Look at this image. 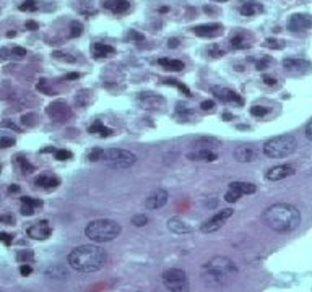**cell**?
<instances>
[{"mask_svg":"<svg viewBox=\"0 0 312 292\" xmlns=\"http://www.w3.org/2000/svg\"><path fill=\"white\" fill-rule=\"evenodd\" d=\"M237 275V266L231 258L224 255H216L210 258L208 262L202 266L200 276L202 281L208 288H221L228 284L232 278Z\"/></svg>","mask_w":312,"mask_h":292,"instance_id":"obj_1","label":"cell"},{"mask_svg":"<svg viewBox=\"0 0 312 292\" xmlns=\"http://www.w3.org/2000/svg\"><path fill=\"white\" fill-rule=\"evenodd\" d=\"M265 224L275 232H291L301 224V213L290 203H275L264 211Z\"/></svg>","mask_w":312,"mask_h":292,"instance_id":"obj_2","label":"cell"},{"mask_svg":"<svg viewBox=\"0 0 312 292\" xmlns=\"http://www.w3.org/2000/svg\"><path fill=\"white\" fill-rule=\"evenodd\" d=\"M67 262L75 271L95 273L104 268L107 262V253L100 245H80L69 253Z\"/></svg>","mask_w":312,"mask_h":292,"instance_id":"obj_3","label":"cell"},{"mask_svg":"<svg viewBox=\"0 0 312 292\" xmlns=\"http://www.w3.org/2000/svg\"><path fill=\"white\" fill-rule=\"evenodd\" d=\"M88 159L96 163V161H103L104 164L114 169H128L137 163V156L132 151L127 150H119V148H95L88 153Z\"/></svg>","mask_w":312,"mask_h":292,"instance_id":"obj_4","label":"cell"},{"mask_svg":"<svg viewBox=\"0 0 312 292\" xmlns=\"http://www.w3.org/2000/svg\"><path fill=\"white\" fill-rule=\"evenodd\" d=\"M122 227L117 221L112 219H95L85 227V235L95 244H104L119 237Z\"/></svg>","mask_w":312,"mask_h":292,"instance_id":"obj_5","label":"cell"},{"mask_svg":"<svg viewBox=\"0 0 312 292\" xmlns=\"http://www.w3.org/2000/svg\"><path fill=\"white\" fill-rule=\"evenodd\" d=\"M298 148V141L293 135H278L273 136V138L267 140L264 143V148L262 151L267 158L272 159H280V158H288L293 153L296 151Z\"/></svg>","mask_w":312,"mask_h":292,"instance_id":"obj_6","label":"cell"},{"mask_svg":"<svg viewBox=\"0 0 312 292\" xmlns=\"http://www.w3.org/2000/svg\"><path fill=\"white\" fill-rule=\"evenodd\" d=\"M163 286L169 292H189V279L184 270L181 268H169L163 273Z\"/></svg>","mask_w":312,"mask_h":292,"instance_id":"obj_7","label":"cell"},{"mask_svg":"<svg viewBox=\"0 0 312 292\" xmlns=\"http://www.w3.org/2000/svg\"><path fill=\"white\" fill-rule=\"evenodd\" d=\"M257 187L249 182H231L228 190L224 194V200L228 203H236L242 195H252L255 194Z\"/></svg>","mask_w":312,"mask_h":292,"instance_id":"obj_8","label":"cell"},{"mask_svg":"<svg viewBox=\"0 0 312 292\" xmlns=\"http://www.w3.org/2000/svg\"><path fill=\"white\" fill-rule=\"evenodd\" d=\"M232 213H234V209H231V208H224L221 211H218L216 214H213L210 219H207L204 224L200 226V231L204 234H211V232L219 231V229L224 226L226 219L232 216Z\"/></svg>","mask_w":312,"mask_h":292,"instance_id":"obj_9","label":"cell"},{"mask_svg":"<svg viewBox=\"0 0 312 292\" xmlns=\"http://www.w3.org/2000/svg\"><path fill=\"white\" fill-rule=\"evenodd\" d=\"M46 114L56 122H65L72 117V109L64 101H54L46 107Z\"/></svg>","mask_w":312,"mask_h":292,"instance_id":"obj_10","label":"cell"},{"mask_svg":"<svg viewBox=\"0 0 312 292\" xmlns=\"http://www.w3.org/2000/svg\"><path fill=\"white\" fill-rule=\"evenodd\" d=\"M168 192L164 190V189H156L155 192H151V194L146 196V200H145V208L146 209H151V211H155V209H160L163 208L164 204L168 203Z\"/></svg>","mask_w":312,"mask_h":292,"instance_id":"obj_11","label":"cell"},{"mask_svg":"<svg viewBox=\"0 0 312 292\" xmlns=\"http://www.w3.org/2000/svg\"><path fill=\"white\" fill-rule=\"evenodd\" d=\"M26 234H28V237H31L34 240H46L49 235L52 234V227L49 226L47 221H38V222H34L33 226L28 227Z\"/></svg>","mask_w":312,"mask_h":292,"instance_id":"obj_12","label":"cell"},{"mask_svg":"<svg viewBox=\"0 0 312 292\" xmlns=\"http://www.w3.org/2000/svg\"><path fill=\"white\" fill-rule=\"evenodd\" d=\"M295 174V167L288 166V164H281V166H275L270 171L265 174V179L268 182H280V180H285L291 177Z\"/></svg>","mask_w":312,"mask_h":292,"instance_id":"obj_13","label":"cell"},{"mask_svg":"<svg viewBox=\"0 0 312 292\" xmlns=\"http://www.w3.org/2000/svg\"><path fill=\"white\" fill-rule=\"evenodd\" d=\"M288 28L293 33H299V31H308L312 28V16L308 13H296L290 18Z\"/></svg>","mask_w":312,"mask_h":292,"instance_id":"obj_14","label":"cell"},{"mask_svg":"<svg viewBox=\"0 0 312 292\" xmlns=\"http://www.w3.org/2000/svg\"><path fill=\"white\" fill-rule=\"evenodd\" d=\"M192 33L200 38H216L223 33V26L219 23H208V24H200V26L192 28Z\"/></svg>","mask_w":312,"mask_h":292,"instance_id":"obj_15","label":"cell"},{"mask_svg":"<svg viewBox=\"0 0 312 292\" xmlns=\"http://www.w3.org/2000/svg\"><path fill=\"white\" fill-rule=\"evenodd\" d=\"M257 154H259V151L252 145H241L234 150V158L239 163H254L257 159Z\"/></svg>","mask_w":312,"mask_h":292,"instance_id":"obj_16","label":"cell"},{"mask_svg":"<svg viewBox=\"0 0 312 292\" xmlns=\"http://www.w3.org/2000/svg\"><path fill=\"white\" fill-rule=\"evenodd\" d=\"M283 67L285 70H288L291 73H306L311 70V64L304 59H295V57H288L283 60Z\"/></svg>","mask_w":312,"mask_h":292,"instance_id":"obj_17","label":"cell"},{"mask_svg":"<svg viewBox=\"0 0 312 292\" xmlns=\"http://www.w3.org/2000/svg\"><path fill=\"white\" fill-rule=\"evenodd\" d=\"M213 95L218 99H221L223 102H229V104H242V97L237 95L236 91L228 90V88H213Z\"/></svg>","mask_w":312,"mask_h":292,"instance_id":"obj_18","label":"cell"},{"mask_svg":"<svg viewBox=\"0 0 312 292\" xmlns=\"http://www.w3.org/2000/svg\"><path fill=\"white\" fill-rule=\"evenodd\" d=\"M138 101L142 102L145 109H158L164 104V99L158 95H153V93H142L138 96Z\"/></svg>","mask_w":312,"mask_h":292,"instance_id":"obj_19","label":"cell"},{"mask_svg":"<svg viewBox=\"0 0 312 292\" xmlns=\"http://www.w3.org/2000/svg\"><path fill=\"white\" fill-rule=\"evenodd\" d=\"M187 158L191 161H204V163H215V161L218 159V154L215 151L211 150H200V148H197L195 151L189 153Z\"/></svg>","mask_w":312,"mask_h":292,"instance_id":"obj_20","label":"cell"},{"mask_svg":"<svg viewBox=\"0 0 312 292\" xmlns=\"http://www.w3.org/2000/svg\"><path fill=\"white\" fill-rule=\"evenodd\" d=\"M104 8L112 11L114 15H122L128 11L130 8V3H128V0H106L104 2Z\"/></svg>","mask_w":312,"mask_h":292,"instance_id":"obj_21","label":"cell"},{"mask_svg":"<svg viewBox=\"0 0 312 292\" xmlns=\"http://www.w3.org/2000/svg\"><path fill=\"white\" fill-rule=\"evenodd\" d=\"M59 184H60V180L56 176H49V174H42V176L34 179V185H36V187L44 189V190L56 189Z\"/></svg>","mask_w":312,"mask_h":292,"instance_id":"obj_22","label":"cell"},{"mask_svg":"<svg viewBox=\"0 0 312 292\" xmlns=\"http://www.w3.org/2000/svg\"><path fill=\"white\" fill-rule=\"evenodd\" d=\"M168 227L173 231L174 234H189L192 232V227L187 224L186 221H182L181 217H171V219L168 221Z\"/></svg>","mask_w":312,"mask_h":292,"instance_id":"obj_23","label":"cell"},{"mask_svg":"<svg viewBox=\"0 0 312 292\" xmlns=\"http://www.w3.org/2000/svg\"><path fill=\"white\" fill-rule=\"evenodd\" d=\"M42 201L41 200H34L31 196H23L21 198V214L23 216H31L34 214L36 208H41Z\"/></svg>","mask_w":312,"mask_h":292,"instance_id":"obj_24","label":"cell"},{"mask_svg":"<svg viewBox=\"0 0 312 292\" xmlns=\"http://www.w3.org/2000/svg\"><path fill=\"white\" fill-rule=\"evenodd\" d=\"M91 52H93L95 59H106V57H111L114 54V47L103 44V42H95V44L91 46Z\"/></svg>","mask_w":312,"mask_h":292,"instance_id":"obj_25","label":"cell"},{"mask_svg":"<svg viewBox=\"0 0 312 292\" xmlns=\"http://www.w3.org/2000/svg\"><path fill=\"white\" fill-rule=\"evenodd\" d=\"M88 132L91 135H95V136H100V138H107V136H111L112 135V130L111 128H107L104 123H101L100 120H96L93 125H90L88 128Z\"/></svg>","mask_w":312,"mask_h":292,"instance_id":"obj_26","label":"cell"},{"mask_svg":"<svg viewBox=\"0 0 312 292\" xmlns=\"http://www.w3.org/2000/svg\"><path fill=\"white\" fill-rule=\"evenodd\" d=\"M239 11H241L242 16H254L257 13H262V11H264V7L257 2H244L241 5Z\"/></svg>","mask_w":312,"mask_h":292,"instance_id":"obj_27","label":"cell"},{"mask_svg":"<svg viewBox=\"0 0 312 292\" xmlns=\"http://www.w3.org/2000/svg\"><path fill=\"white\" fill-rule=\"evenodd\" d=\"M158 64L166 68V70H171V72H181V70H184V62L176 60V59H160V62H158Z\"/></svg>","mask_w":312,"mask_h":292,"instance_id":"obj_28","label":"cell"},{"mask_svg":"<svg viewBox=\"0 0 312 292\" xmlns=\"http://www.w3.org/2000/svg\"><path fill=\"white\" fill-rule=\"evenodd\" d=\"M15 166H16V169L20 171L23 176H28V174H31L34 171V167L33 164L29 163V161L26 158H21V156H18L15 159Z\"/></svg>","mask_w":312,"mask_h":292,"instance_id":"obj_29","label":"cell"},{"mask_svg":"<svg viewBox=\"0 0 312 292\" xmlns=\"http://www.w3.org/2000/svg\"><path fill=\"white\" fill-rule=\"evenodd\" d=\"M231 46L234 47V49H246L250 46V42L247 39V36L246 34H242V33H237L234 34L231 38Z\"/></svg>","mask_w":312,"mask_h":292,"instance_id":"obj_30","label":"cell"},{"mask_svg":"<svg viewBox=\"0 0 312 292\" xmlns=\"http://www.w3.org/2000/svg\"><path fill=\"white\" fill-rule=\"evenodd\" d=\"M33 257H34V255H33L31 250H20V252H18V255H16V260L23 265V263H29V262H31Z\"/></svg>","mask_w":312,"mask_h":292,"instance_id":"obj_31","label":"cell"},{"mask_svg":"<svg viewBox=\"0 0 312 292\" xmlns=\"http://www.w3.org/2000/svg\"><path fill=\"white\" fill-rule=\"evenodd\" d=\"M164 85H171V86H176V88H177V90H179V91H182V93H184V95H186V96H191V90H189V88H187V86H186V85H182V83H179V82H177V80H164Z\"/></svg>","mask_w":312,"mask_h":292,"instance_id":"obj_32","label":"cell"},{"mask_svg":"<svg viewBox=\"0 0 312 292\" xmlns=\"http://www.w3.org/2000/svg\"><path fill=\"white\" fill-rule=\"evenodd\" d=\"M52 55H54V59H57L60 62H67V64H75L77 62V59L73 57V55L65 54V52H54Z\"/></svg>","mask_w":312,"mask_h":292,"instance_id":"obj_33","label":"cell"},{"mask_svg":"<svg viewBox=\"0 0 312 292\" xmlns=\"http://www.w3.org/2000/svg\"><path fill=\"white\" fill-rule=\"evenodd\" d=\"M82 33H83V24L78 21H72V24H70L72 38H78V36H82Z\"/></svg>","mask_w":312,"mask_h":292,"instance_id":"obj_34","label":"cell"},{"mask_svg":"<svg viewBox=\"0 0 312 292\" xmlns=\"http://www.w3.org/2000/svg\"><path fill=\"white\" fill-rule=\"evenodd\" d=\"M146 222H148V216L146 214H137L132 217V224L135 227H143L146 226Z\"/></svg>","mask_w":312,"mask_h":292,"instance_id":"obj_35","label":"cell"},{"mask_svg":"<svg viewBox=\"0 0 312 292\" xmlns=\"http://www.w3.org/2000/svg\"><path fill=\"white\" fill-rule=\"evenodd\" d=\"M20 10L21 11H36L38 10V3H36L34 0H24V2L20 5Z\"/></svg>","mask_w":312,"mask_h":292,"instance_id":"obj_36","label":"cell"},{"mask_svg":"<svg viewBox=\"0 0 312 292\" xmlns=\"http://www.w3.org/2000/svg\"><path fill=\"white\" fill-rule=\"evenodd\" d=\"M268 109L267 107H260V105H254L252 109H250V114H252L254 117H264L267 115Z\"/></svg>","mask_w":312,"mask_h":292,"instance_id":"obj_37","label":"cell"},{"mask_svg":"<svg viewBox=\"0 0 312 292\" xmlns=\"http://www.w3.org/2000/svg\"><path fill=\"white\" fill-rule=\"evenodd\" d=\"M11 51V57H16V59H23L24 55H26V49H23V47H11L10 49Z\"/></svg>","mask_w":312,"mask_h":292,"instance_id":"obj_38","label":"cell"},{"mask_svg":"<svg viewBox=\"0 0 312 292\" xmlns=\"http://www.w3.org/2000/svg\"><path fill=\"white\" fill-rule=\"evenodd\" d=\"M127 39H130V41H137V42H140V41H143L145 38H143V34H140V33H137L135 29H130L127 33Z\"/></svg>","mask_w":312,"mask_h":292,"instance_id":"obj_39","label":"cell"},{"mask_svg":"<svg viewBox=\"0 0 312 292\" xmlns=\"http://www.w3.org/2000/svg\"><path fill=\"white\" fill-rule=\"evenodd\" d=\"M72 158V153L69 150H57L56 151V159L59 161H67Z\"/></svg>","mask_w":312,"mask_h":292,"instance_id":"obj_40","label":"cell"},{"mask_svg":"<svg viewBox=\"0 0 312 292\" xmlns=\"http://www.w3.org/2000/svg\"><path fill=\"white\" fill-rule=\"evenodd\" d=\"M13 145H15V140L13 138H8V136H5V135L0 136V146H2V148H10V146H13Z\"/></svg>","mask_w":312,"mask_h":292,"instance_id":"obj_41","label":"cell"},{"mask_svg":"<svg viewBox=\"0 0 312 292\" xmlns=\"http://www.w3.org/2000/svg\"><path fill=\"white\" fill-rule=\"evenodd\" d=\"M38 90L44 93V95H49V96L56 95V93H54L52 90H49L47 86H46V80H41V82H39V85H38Z\"/></svg>","mask_w":312,"mask_h":292,"instance_id":"obj_42","label":"cell"},{"mask_svg":"<svg viewBox=\"0 0 312 292\" xmlns=\"http://www.w3.org/2000/svg\"><path fill=\"white\" fill-rule=\"evenodd\" d=\"M31 273H33V268L29 266V263H23V265L20 266V275H21V276H29Z\"/></svg>","mask_w":312,"mask_h":292,"instance_id":"obj_43","label":"cell"},{"mask_svg":"<svg viewBox=\"0 0 312 292\" xmlns=\"http://www.w3.org/2000/svg\"><path fill=\"white\" fill-rule=\"evenodd\" d=\"M34 115L33 114H29V115H23V119H21V122H23V125H28V127H31V125H34Z\"/></svg>","mask_w":312,"mask_h":292,"instance_id":"obj_44","label":"cell"},{"mask_svg":"<svg viewBox=\"0 0 312 292\" xmlns=\"http://www.w3.org/2000/svg\"><path fill=\"white\" fill-rule=\"evenodd\" d=\"M0 221L3 222V224H8V226H13L15 224V217L13 216H8V214H3L0 217Z\"/></svg>","mask_w":312,"mask_h":292,"instance_id":"obj_45","label":"cell"},{"mask_svg":"<svg viewBox=\"0 0 312 292\" xmlns=\"http://www.w3.org/2000/svg\"><path fill=\"white\" fill-rule=\"evenodd\" d=\"M280 41H277V39H267L265 41V47H272V49H280L281 47V44H278Z\"/></svg>","mask_w":312,"mask_h":292,"instance_id":"obj_46","label":"cell"},{"mask_svg":"<svg viewBox=\"0 0 312 292\" xmlns=\"http://www.w3.org/2000/svg\"><path fill=\"white\" fill-rule=\"evenodd\" d=\"M0 240H2L3 244L8 247V245L11 244V240H13V239H11V235H10V234H7V232H2V234H0Z\"/></svg>","mask_w":312,"mask_h":292,"instance_id":"obj_47","label":"cell"},{"mask_svg":"<svg viewBox=\"0 0 312 292\" xmlns=\"http://www.w3.org/2000/svg\"><path fill=\"white\" fill-rule=\"evenodd\" d=\"M2 128H10V130H15V132H20V127H16L15 123H11L8 120H3L2 122Z\"/></svg>","mask_w":312,"mask_h":292,"instance_id":"obj_48","label":"cell"},{"mask_svg":"<svg viewBox=\"0 0 312 292\" xmlns=\"http://www.w3.org/2000/svg\"><path fill=\"white\" fill-rule=\"evenodd\" d=\"M200 107L204 110H213V107H215V102H213V101H204L200 104Z\"/></svg>","mask_w":312,"mask_h":292,"instance_id":"obj_49","label":"cell"},{"mask_svg":"<svg viewBox=\"0 0 312 292\" xmlns=\"http://www.w3.org/2000/svg\"><path fill=\"white\" fill-rule=\"evenodd\" d=\"M210 54L213 55V57H219V55H224V51H223V49H218L216 46H213L210 49Z\"/></svg>","mask_w":312,"mask_h":292,"instance_id":"obj_50","label":"cell"},{"mask_svg":"<svg viewBox=\"0 0 312 292\" xmlns=\"http://www.w3.org/2000/svg\"><path fill=\"white\" fill-rule=\"evenodd\" d=\"M270 64V59L265 57L264 60H260V62H257V70H264V68Z\"/></svg>","mask_w":312,"mask_h":292,"instance_id":"obj_51","label":"cell"},{"mask_svg":"<svg viewBox=\"0 0 312 292\" xmlns=\"http://www.w3.org/2000/svg\"><path fill=\"white\" fill-rule=\"evenodd\" d=\"M264 82H265L267 86H275V85H277V80L272 78V77H268V75L264 77Z\"/></svg>","mask_w":312,"mask_h":292,"instance_id":"obj_52","label":"cell"},{"mask_svg":"<svg viewBox=\"0 0 312 292\" xmlns=\"http://www.w3.org/2000/svg\"><path fill=\"white\" fill-rule=\"evenodd\" d=\"M306 136H308V140L312 141V120L306 125Z\"/></svg>","mask_w":312,"mask_h":292,"instance_id":"obj_53","label":"cell"},{"mask_svg":"<svg viewBox=\"0 0 312 292\" xmlns=\"http://www.w3.org/2000/svg\"><path fill=\"white\" fill-rule=\"evenodd\" d=\"M26 28H28V29H31V31H34V29H39V24L36 23V21H26Z\"/></svg>","mask_w":312,"mask_h":292,"instance_id":"obj_54","label":"cell"},{"mask_svg":"<svg viewBox=\"0 0 312 292\" xmlns=\"http://www.w3.org/2000/svg\"><path fill=\"white\" fill-rule=\"evenodd\" d=\"M65 78L67 80H78V78H80V73H69Z\"/></svg>","mask_w":312,"mask_h":292,"instance_id":"obj_55","label":"cell"},{"mask_svg":"<svg viewBox=\"0 0 312 292\" xmlns=\"http://www.w3.org/2000/svg\"><path fill=\"white\" fill-rule=\"evenodd\" d=\"M20 192V187L18 185H11V187L8 189V194H18Z\"/></svg>","mask_w":312,"mask_h":292,"instance_id":"obj_56","label":"cell"},{"mask_svg":"<svg viewBox=\"0 0 312 292\" xmlns=\"http://www.w3.org/2000/svg\"><path fill=\"white\" fill-rule=\"evenodd\" d=\"M177 42H179L177 39H169V41H168V46H169V47H177Z\"/></svg>","mask_w":312,"mask_h":292,"instance_id":"obj_57","label":"cell"},{"mask_svg":"<svg viewBox=\"0 0 312 292\" xmlns=\"http://www.w3.org/2000/svg\"><path fill=\"white\" fill-rule=\"evenodd\" d=\"M223 117H224L226 120H231V119H232V115H231V114H224Z\"/></svg>","mask_w":312,"mask_h":292,"instance_id":"obj_58","label":"cell"},{"mask_svg":"<svg viewBox=\"0 0 312 292\" xmlns=\"http://www.w3.org/2000/svg\"><path fill=\"white\" fill-rule=\"evenodd\" d=\"M15 34H16V33H15V31H10V33H8L7 36H8V38H13V36H15Z\"/></svg>","mask_w":312,"mask_h":292,"instance_id":"obj_59","label":"cell"},{"mask_svg":"<svg viewBox=\"0 0 312 292\" xmlns=\"http://www.w3.org/2000/svg\"><path fill=\"white\" fill-rule=\"evenodd\" d=\"M215 2H226V0H215Z\"/></svg>","mask_w":312,"mask_h":292,"instance_id":"obj_60","label":"cell"}]
</instances>
